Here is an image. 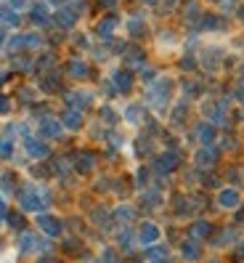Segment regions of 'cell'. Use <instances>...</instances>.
Returning <instances> with one entry per match:
<instances>
[{
	"mask_svg": "<svg viewBox=\"0 0 244 263\" xmlns=\"http://www.w3.org/2000/svg\"><path fill=\"white\" fill-rule=\"evenodd\" d=\"M0 43H3V32H0Z\"/></svg>",
	"mask_w": 244,
	"mask_h": 263,
	"instance_id": "cell-1",
	"label": "cell"
}]
</instances>
